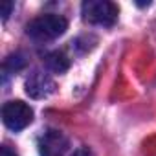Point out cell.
Returning a JSON list of instances; mask_svg holds the SVG:
<instances>
[{"label": "cell", "mask_w": 156, "mask_h": 156, "mask_svg": "<svg viewBox=\"0 0 156 156\" xmlns=\"http://www.w3.org/2000/svg\"><path fill=\"white\" fill-rule=\"evenodd\" d=\"M2 119L8 129L19 132L33 121V110L24 101H9L2 107Z\"/></svg>", "instance_id": "3"}, {"label": "cell", "mask_w": 156, "mask_h": 156, "mask_svg": "<svg viewBox=\"0 0 156 156\" xmlns=\"http://www.w3.org/2000/svg\"><path fill=\"white\" fill-rule=\"evenodd\" d=\"M53 90H55V83H53V79L46 72L35 70V72H31L28 75V79H26V94L30 98L42 99V98H48Z\"/></svg>", "instance_id": "5"}, {"label": "cell", "mask_w": 156, "mask_h": 156, "mask_svg": "<svg viewBox=\"0 0 156 156\" xmlns=\"http://www.w3.org/2000/svg\"><path fill=\"white\" fill-rule=\"evenodd\" d=\"M118 6L108 0H87L83 2V19L98 26H112L118 20Z\"/></svg>", "instance_id": "2"}, {"label": "cell", "mask_w": 156, "mask_h": 156, "mask_svg": "<svg viewBox=\"0 0 156 156\" xmlns=\"http://www.w3.org/2000/svg\"><path fill=\"white\" fill-rule=\"evenodd\" d=\"M46 66L55 73H62L70 68V59L62 51H51L46 55Z\"/></svg>", "instance_id": "6"}, {"label": "cell", "mask_w": 156, "mask_h": 156, "mask_svg": "<svg viewBox=\"0 0 156 156\" xmlns=\"http://www.w3.org/2000/svg\"><path fill=\"white\" fill-rule=\"evenodd\" d=\"M68 28V22L62 15H55V13H46L41 15L37 19H33L26 31L33 41L39 42H46V41H53L57 37H61Z\"/></svg>", "instance_id": "1"}, {"label": "cell", "mask_w": 156, "mask_h": 156, "mask_svg": "<svg viewBox=\"0 0 156 156\" xmlns=\"http://www.w3.org/2000/svg\"><path fill=\"white\" fill-rule=\"evenodd\" d=\"M24 64H26L24 55L15 53V55H9V57L6 59L4 68H6V70H11V72H17V70H20V68H24Z\"/></svg>", "instance_id": "7"}, {"label": "cell", "mask_w": 156, "mask_h": 156, "mask_svg": "<svg viewBox=\"0 0 156 156\" xmlns=\"http://www.w3.org/2000/svg\"><path fill=\"white\" fill-rule=\"evenodd\" d=\"M0 156H17V154H15V152H13L8 145H4L2 149H0Z\"/></svg>", "instance_id": "10"}, {"label": "cell", "mask_w": 156, "mask_h": 156, "mask_svg": "<svg viewBox=\"0 0 156 156\" xmlns=\"http://www.w3.org/2000/svg\"><path fill=\"white\" fill-rule=\"evenodd\" d=\"M11 9H13V2H6V4H2V19H4V20L9 17Z\"/></svg>", "instance_id": "8"}, {"label": "cell", "mask_w": 156, "mask_h": 156, "mask_svg": "<svg viewBox=\"0 0 156 156\" xmlns=\"http://www.w3.org/2000/svg\"><path fill=\"white\" fill-rule=\"evenodd\" d=\"M72 156H92V152L87 149V147H79L77 151H73V154Z\"/></svg>", "instance_id": "9"}, {"label": "cell", "mask_w": 156, "mask_h": 156, "mask_svg": "<svg viewBox=\"0 0 156 156\" xmlns=\"http://www.w3.org/2000/svg\"><path fill=\"white\" fill-rule=\"evenodd\" d=\"M66 151H68V138L61 130L50 129L39 138L41 156H64Z\"/></svg>", "instance_id": "4"}]
</instances>
